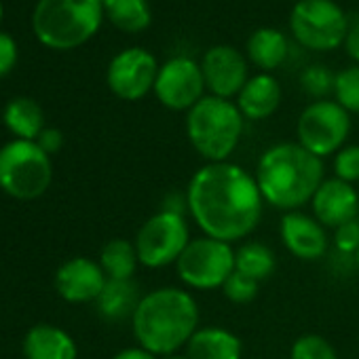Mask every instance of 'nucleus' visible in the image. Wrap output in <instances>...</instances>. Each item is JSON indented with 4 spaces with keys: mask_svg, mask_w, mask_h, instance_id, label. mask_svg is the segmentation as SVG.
Segmentation results:
<instances>
[{
    "mask_svg": "<svg viewBox=\"0 0 359 359\" xmlns=\"http://www.w3.org/2000/svg\"><path fill=\"white\" fill-rule=\"evenodd\" d=\"M205 89L222 100L237 97L248 83V62L239 49L231 45H216L205 51L201 60Z\"/></svg>",
    "mask_w": 359,
    "mask_h": 359,
    "instance_id": "ddd939ff",
    "label": "nucleus"
},
{
    "mask_svg": "<svg viewBox=\"0 0 359 359\" xmlns=\"http://www.w3.org/2000/svg\"><path fill=\"white\" fill-rule=\"evenodd\" d=\"M0 22H3V3H0Z\"/></svg>",
    "mask_w": 359,
    "mask_h": 359,
    "instance_id": "4c0bfd02",
    "label": "nucleus"
},
{
    "mask_svg": "<svg viewBox=\"0 0 359 359\" xmlns=\"http://www.w3.org/2000/svg\"><path fill=\"white\" fill-rule=\"evenodd\" d=\"M355 264H357V269H359V250L355 252Z\"/></svg>",
    "mask_w": 359,
    "mask_h": 359,
    "instance_id": "e433bc0d",
    "label": "nucleus"
},
{
    "mask_svg": "<svg viewBox=\"0 0 359 359\" xmlns=\"http://www.w3.org/2000/svg\"><path fill=\"white\" fill-rule=\"evenodd\" d=\"M104 15L114 28L127 34L144 32L152 22L148 0H102Z\"/></svg>",
    "mask_w": 359,
    "mask_h": 359,
    "instance_id": "5701e85b",
    "label": "nucleus"
},
{
    "mask_svg": "<svg viewBox=\"0 0 359 359\" xmlns=\"http://www.w3.org/2000/svg\"><path fill=\"white\" fill-rule=\"evenodd\" d=\"M189 216L205 237L235 243L260 224L264 199L256 177L235 163H205L187 189Z\"/></svg>",
    "mask_w": 359,
    "mask_h": 359,
    "instance_id": "f257e3e1",
    "label": "nucleus"
},
{
    "mask_svg": "<svg viewBox=\"0 0 359 359\" xmlns=\"http://www.w3.org/2000/svg\"><path fill=\"white\" fill-rule=\"evenodd\" d=\"M18 64V45L15 41L5 34V32H0V79L7 76Z\"/></svg>",
    "mask_w": 359,
    "mask_h": 359,
    "instance_id": "2f4dec72",
    "label": "nucleus"
},
{
    "mask_svg": "<svg viewBox=\"0 0 359 359\" xmlns=\"http://www.w3.org/2000/svg\"><path fill=\"white\" fill-rule=\"evenodd\" d=\"M222 292L233 304H248L258 294V281H254V279H250V277L235 271L226 279V283L222 285Z\"/></svg>",
    "mask_w": 359,
    "mask_h": 359,
    "instance_id": "c85d7f7f",
    "label": "nucleus"
},
{
    "mask_svg": "<svg viewBox=\"0 0 359 359\" xmlns=\"http://www.w3.org/2000/svg\"><path fill=\"white\" fill-rule=\"evenodd\" d=\"M313 218L325 229H338L351 222L359 214V193L353 184L342 182L338 177L323 180L321 187L311 199Z\"/></svg>",
    "mask_w": 359,
    "mask_h": 359,
    "instance_id": "2eb2a0df",
    "label": "nucleus"
},
{
    "mask_svg": "<svg viewBox=\"0 0 359 359\" xmlns=\"http://www.w3.org/2000/svg\"><path fill=\"white\" fill-rule=\"evenodd\" d=\"M53 180L51 156L30 140H11L0 148V189L20 201L47 193Z\"/></svg>",
    "mask_w": 359,
    "mask_h": 359,
    "instance_id": "423d86ee",
    "label": "nucleus"
},
{
    "mask_svg": "<svg viewBox=\"0 0 359 359\" xmlns=\"http://www.w3.org/2000/svg\"><path fill=\"white\" fill-rule=\"evenodd\" d=\"M137 262L135 245L127 239H110L100 254V266L108 279H133Z\"/></svg>",
    "mask_w": 359,
    "mask_h": 359,
    "instance_id": "b1692460",
    "label": "nucleus"
},
{
    "mask_svg": "<svg viewBox=\"0 0 359 359\" xmlns=\"http://www.w3.org/2000/svg\"><path fill=\"white\" fill-rule=\"evenodd\" d=\"M26 359H76L79 348L74 338L51 323H36L28 330L24 338Z\"/></svg>",
    "mask_w": 359,
    "mask_h": 359,
    "instance_id": "a211bd4d",
    "label": "nucleus"
},
{
    "mask_svg": "<svg viewBox=\"0 0 359 359\" xmlns=\"http://www.w3.org/2000/svg\"><path fill=\"white\" fill-rule=\"evenodd\" d=\"M243 121L235 102L205 95L187 114L189 142L208 163H224L239 146Z\"/></svg>",
    "mask_w": 359,
    "mask_h": 359,
    "instance_id": "39448f33",
    "label": "nucleus"
},
{
    "mask_svg": "<svg viewBox=\"0 0 359 359\" xmlns=\"http://www.w3.org/2000/svg\"><path fill=\"white\" fill-rule=\"evenodd\" d=\"M290 359H338L336 348L319 334H304L294 340Z\"/></svg>",
    "mask_w": 359,
    "mask_h": 359,
    "instance_id": "bb28decb",
    "label": "nucleus"
},
{
    "mask_svg": "<svg viewBox=\"0 0 359 359\" xmlns=\"http://www.w3.org/2000/svg\"><path fill=\"white\" fill-rule=\"evenodd\" d=\"M334 173L342 182H359V146H344L334 154Z\"/></svg>",
    "mask_w": 359,
    "mask_h": 359,
    "instance_id": "c756f323",
    "label": "nucleus"
},
{
    "mask_svg": "<svg viewBox=\"0 0 359 359\" xmlns=\"http://www.w3.org/2000/svg\"><path fill=\"white\" fill-rule=\"evenodd\" d=\"M3 121H5V127L15 135V140L36 142V137L45 129L43 110L30 97H15V100H11L5 106Z\"/></svg>",
    "mask_w": 359,
    "mask_h": 359,
    "instance_id": "4be33fe9",
    "label": "nucleus"
},
{
    "mask_svg": "<svg viewBox=\"0 0 359 359\" xmlns=\"http://www.w3.org/2000/svg\"><path fill=\"white\" fill-rule=\"evenodd\" d=\"M334 248L340 254L355 256V252L359 250V220L357 218L334 229Z\"/></svg>",
    "mask_w": 359,
    "mask_h": 359,
    "instance_id": "7c9ffc66",
    "label": "nucleus"
},
{
    "mask_svg": "<svg viewBox=\"0 0 359 359\" xmlns=\"http://www.w3.org/2000/svg\"><path fill=\"white\" fill-rule=\"evenodd\" d=\"M156 100L175 112L191 110L205 95V79L201 64L191 57H171L158 68L154 81Z\"/></svg>",
    "mask_w": 359,
    "mask_h": 359,
    "instance_id": "9b49d317",
    "label": "nucleus"
},
{
    "mask_svg": "<svg viewBox=\"0 0 359 359\" xmlns=\"http://www.w3.org/2000/svg\"><path fill=\"white\" fill-rule=\"evenodd\" d=\"M254 177L264 203L285 214L298 212L323 182V161L298 142H281L264 150Z\"/></svg>",
    "mask_w": 359,
    "mask_h": 359,
    "instance_id": "7ed1b4c3",
    "label": "nucleus"
},
{
    "mask_svg": "<svg viewBox=\"0 0 359 359\" xmlns=\"http://www.w3.org/2000/svg\"><path fill=\"white\" fill-rule=\"evenodd\" d=\"M131 325L142 348L169 357L187 346L199 330V306L187 290L158 287L142 296Z\"/></svg>",
    "mask_w": 359,
    "mask_h": 359,
    "instance_id": "f03ea898",
    "label": "nucleus"
},
{
    "mask_svg": "<svg viewBox=\"0 0 359 359\" xmlns=\"http://www.w3.org/2000/svg\"><path fill=\"white\" fill-rule=\"evenodd\" d=\"M177 277L193 290H218L235 273V250L231 243L197 237L191 239L175 262Z\"/></svg>",
    "mask_w": 359,
    "mask_h": 359,
    "instance_id": "6e6552de",
    "label": "nucleus"
},
{
    "mask_svg": "<svg viewBox=\"0 0 359 359\" xmlns=\"http://www.w3.org/2000/svg\"><path fill=\"white\" fill-rule=\"evenodd\" d=\"M290 30L311 51H334L344 45L348 20L334 0H298L290 15Z\"/></svg>",
    "mask_w": 359,
    "mask_h": 359,
    "instance_id": "0eeeda50",
    "label": "nucleus"
},
{
    "mask_svg": "<svg viewBox=\"0 0 359 359\" xmlns=\"http://www.w3.org/2000/svg\"><path fill=\"white\" fill-rule=\"evenodd\" d=\"M281 241L290 254L300 260H319L327 252V235L325 226H321L313 216L298 212H287L281 218Z\"/></svg>",
    "mask_w": 359,
    "mask_h": 359,
    "instance_id": "dca6fc26",
    "label": "nucleus"
},
{
    "mask_svg": "<svg viewBox=\"0 0 359 359\" xmlns=\"http://www.w3.org/2000/svg\"><path fill=\"white\" fill-rule=\"evenodd\" d=\"M36 144L51 156V154H55V152L62 150V146H64V135H62L60 129L45 127V129L41 131V135L36 137Z\"/></svg>",
    "mask_w": 359,
    "mask_h": 359,
    "instance_id": "473e14b6",
    "label": "nucleus"
},
{
    "mask_svg": "<svg viewBox=\"0 0 359 359\" xmlns=\"http://www.w3.org/2000/svg\"><path fill=\"white\" fill-rule=\"evenodd\" d=\"M351 131V116L336 100H315L309 104L296 125L298 144L319 158L336 154Z\"/></svg>",
    "mask_w": 359,
    "mask_h": 359,
    "instance_id": "9d476101",
    "label": "nucleus"
},
{
    "mask_svg": "<svg viewBox=\"0 0 359 359\" xmlns=\"http://www.w3.org/2000/svg\"><path fill=\"white\" fill-rule=\"evenodd\" d=\"M290 45L283 32L273 28H260L248 39V57L264 72L279 68L287 57Z\"/></svg>",
    "mask_w": 359,
    "mask_h": 359,
    "instance_id": "412c9836",
    "label": "nucleus"
},
{
    "mask_svg": "<svg viewBox=\"0 0 359 359\" xmlns=\"http://www.w3.org/2000/svg\"><path fill=\"white\" fill-rule=\"evenodd\" d=\"M140 287L133 279H108L106 287L102 290L100 298L95 300L97 313L108 321H121L127 317H133L137 304H140Z\"/></svg>",
    "mask_w": 359,
    "mask_h": 359,
    "instance_id": "aec40b11",
    "label": "nucleus"
},
{
    "mask_svg": "<svg viewBox=\"0 0 359 359\" xmlns=\"http://www.w3.org/2000/svg\"><path fill=\"white\" fill-rule=\"evenodd\" d=\"M106 273L102 271L100 262L76 256L66 260L55 273V290L57 294L72 304L95 302L106 287Z\"/></svg>",
    "mask_w": 359,
    "mask_h": 359,
    "instance_id": "4468645a",
    "label": "nucleus"
},
{
    "mask_svg": "<svg viewBox=\"0 0 359 359\" xmlns=\"http://www.w3.org/2000/svg\"><path fill=\"white\" fill-rule=\"evenodd\" d=\"M189 243L191 235L187 216L165 210L150 216L140 226L133 241L140 264L148 269H163L177 262Z\"/></svg>",
    "mask_w": 359,
    "mask_h": 359,
    "instance_id": "1a4fd4ad",
    "label": "nucleus"
},
{
    "mask_svg": "<svg viewBox=\"0 0 359 359\" xmlns=\"http://www.w3.org/2000/svg\"><path fill=\"white\" fill-rule=\"evenodd\" d=\"M344 49H346L348 57L359 64V20L348 24L346 39H344Z\"/></svg>",
    "mask_w": 359,
    "mask_h": 359,
    "instance_id": "72a5a7b5",
    "label": "nucleus"
},
{
    "mask_svg": "<svg viewBox=\"0 0 359 359\" xmlns=\"http://www.w3.org/2000/svg\"><path fill=\"white\" fill-rule=\"evenodd\" d=\"M334 95L336 102L351 114H359V64L344 68L342 72L336 74V85H334Z\"/></svg>",
    "mask_w": 359,
    "mask_h": 359,
    "instance_id": "a878e982",
    "label": "nucleus"
},
{
    "mask_svg": "<svg viewBox=\"0 0 359 359\" xmlns=\"http://www.w3.org/2000/svg\"><path fill=\"white\" fill-rule=\"evenodd\" d=\"M112 359H156V355H152L150 351L142 346H129V348L118 351Z\"/></svg>",
    "mask_w": 359,
    "mask_h": 359,
    "instance_id": "f704fd0d",
    "label": "nucleus"
},
{
    "mask_svg": "<svg viewBox=\"0 0 359 359\" xmlns=\"http://www.w3.org/2000/svg\"><path fill=\"white\" fill-rule=\"evenodd\" d=\"M334 85H336V74H332L323 66H309L300 74L302 91L315 100H325L327 93H334Z\"/></svg>",
    "mask_w": 359,
    "mask_h": 359,
    "instance_id": "cd10ccee",
    "label": "nucleus"
},
{
    "mask_svg": "<svg viewBox=\"0 0 359 359\" xmlns=\"http://www.w3.org/2000/svg\"><path fill=\"white\" fill-rule=\"evenodd\" d=\"M241 353L239 336L218 325L199 327L187 344L189 359H241Z\"/></svg>",
    "mask_w": 359,
    "mask_h": 359,
    "instance_id": "6ab92c4d",
    "label": "nucleus"
},
{
    "mask_svg": "<svg viewBox=\"0 0 359 359\" xmlns=\"http://www.w3.org/2000/svg\"><path fill=\"white\" fill-rule=\"evenodd\" d=\"M158 68L161 66L150 51L131 47L112 57L108 64L106 83L118 100L137 102L154 89Z\"/></svg>",
    "mask_w": 359,
    "mask_h": 359,
    "instance_id": "f8f14e48",
    "label": "nucleus"
},
{
    "mask_svg": "<svg viewBox=\"0 0 359 359\" xmlns=\"http://www.w3.org/2000/svg\"><path fill=\"white\" fill-rule=\"evenodd\" d=\"M102 20V0H39L32 13V28L41 45L70 51L93 39Z\"/></svg>",
    "mask_w": 359,
    "mask_h": 359,
    "instance_id": "20e7f679",
    "label": "nucleus"
},
{
    "mask_svg": "<svg viewBox=\"0 0 359 359\" xmlns=\"http://www.w3.org/2000/svg\"><path fill=\"white\" fill-rule=\"evenodd\" d=\"M235 104L241 110L243 118L264 121V118L273 116L281 104V85L273 74L260 72V74L248 79V83L239 91Z\"/></svg>",
    "mask_w": 359,
    "mask_h": 359,
    "instance_id": "f3484780",
    "label": "nucleus"
},
{
    "mask_svg": "<svg viewBox=\"0 0 359 359\" xmlns=\"http://www.w3.org/2000/svg\"><path fill=\"white\" fill-rule=\"evenodd\" d=\"M163 359H189L187 355H169V357H163Z\"/></svg>",
    "mask_w": 359,
    "mask_h": 359,
    "instance_id": "c9c22d12",
    "label": "nucleus"
},
{
    "mask_svg": "<svg viewBox=\"0 0 359 359\" xmlns=\"http://www.w3.org/2000/svg\"><path fill=\"white\" fill-rule=\"evenodd\" d=\"M235 271L260 283L275 271V254L262 241H245L235 250Z\"/></svg>",
    "mask_w": 359,
    "mask_h": 359,
    "instance_id": "393cba45",
    "label": "nucleus"
}]
</instances>
